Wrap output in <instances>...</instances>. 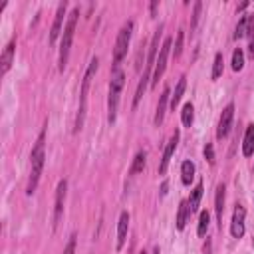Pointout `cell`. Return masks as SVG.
<instances>
[{
    "mask_svg": "<svg viewBox=\"0 0 254 254\" xmlns=\"http://www.w3.org/2000/svg\"><path fill=\"white\" fill-rule=\"evenodd\" d=\"M44 139H46V133L42 131L32 153H30V163H32V169H30V179H28V187H26V192L32 194L38 187V181H40V175H42V169H44Z\"/></svg>",
    "mask_w": 254,
    "mask_h": 254,
    "instance_id": "cell-1",
    "label": "cell"
},
{
    "mask_svg": "<svg viewBox=\"0 0 254 254\" xmlns=\"http://www.w3.org/2000/svg\"><path fill=\"white\" fill-rule=\"evenodd\" d=\"M97 64H99V60H97V58H93V60L89 62V67H87V71H85L83 79H81V91H79V109H77V117H75V125H73V133H79V131H81V127H83V121H85V109H87V93H89V83H91V79H93V75H95V71H97Z\"/></svg>",
    "mask_w": 254,
    "mask_h": 254,
    "instance_id": "cell-2",
    "label": "cell"
},
{
    "mask_svg": "<svg viewBox=\"0 0 254 254\" xmlns=\"http://www.w3.org/2000/svg\"><path fill=\"white\" fill-rule=\"evenodd\" d=\"M77 16H79V8H73L71 14L67 16L65 28H64V36H62V44H60V71L65 69L67 58H69V50H71V40H73V32H75V24H77Z\"/></svg>",
    "mask_w": 254,
    "mask_h": 254,
    "instance_id": "cell-3",
    "label": "cell"
},
{
    "mask_svg": "<svg viewBox=\"0 0 254 254\" xmlns=\"http://www.w3.org/2000/svg\"><path fill=\"white\" fill-rule=\"evenodd\" d=\"M123 83H125V75H123V71L119 67H115L113 73H111L109 97H107V119H109V123H113L115 117H117V105H119V95H121Z\"/></svg>",
    "mask_w": 254,
    "mask_h": 254,
    "instance_id": "cell-4",
    "label": "cell"
},
{
    "mask_svg": "<svg viewBox=\"0 0 254 254\" xmlns=\"http://www.w3.org/2000/svg\"><path fill=\"white\" fill-rule=\"evenodd\" d=\"M131 34H133V22H125L117 34V40H115V48H113V65L117 67L119 62L125 58L127 54V48H129V42H131Z\"/></svg>",
    "mask_w": 254,
    "mask_h": 254,
    "instance_id": "cell-5",
    "label": "cell"
},
{
    "mask_svg": "<svg viewBox=\"0 0 254 254\" xmlns=\"http://www.w3.org/2000/svg\"><path fill=\"white\" fill-rule=\"evenodd\" d=\"M171 38H165L163 40V44H161V48H159V58H157V62H155V69H153V87H157V83H159V79L163 77V73H165V67H167V58H169V52H171Z\"/></svg>",
    "mask_w": 254,
    "mask_h": 254,
    "instance_id": "cell-6",
    "label": "cell"
},
{
    "mask_svg": "<svg viewBox=\"0 0 254 254\" xmlns=\"http://www.w3.org/2000/svg\"><path fill=\"white\" fill-rule=\"evenodd\" d=\"M65 190H67V181L62 179L58 183V189H56V200H54V216H52V228L56 230L58 224H60V218L64 214V202H65Z\"/></svg>",
    "mask_w": 254,
    "mask_h": 254,
    "instance_id": "cell-7",
    "label": "cell"
},
{
    "mask_svg": "<svg viewBox=\"0 0 254 254\" xmlns=\"http://www.w3.org/2000/svg\"><path fill=\"white\" fill-rule=\"evenodd\" d=\"M232 117H234V103H228V105L222 109L220 119H218V129H216V137H218V139L228 137L230 127H232Z\"/></svg>",
    "mask_w": 254,
    "mask_h": 254,
    "instance_id": "cell-8",
    "label": "cell"
},
{
    "mask_svg": "<svg viewBox=\"0 0 254 254\" xmlns=\"http://www.w3.org/2000/svg\"><path fill=\"white\" fill-rule=\"evenodd\" d=\"M244 216H246L244 206L236 204V208L232 212V222H230V234L234 238H242V234H244Z\"/></svg>",
    "mask_w": 254,
    "mask_h": 254,
    "instance_id": "cell-9",
    "label": "cell"
},
{
    "mask_svg": "<svg viewBox=\"0 0 254 254\" xmlns=\"http://www.w3.org/2000/svg\"><path fill=\"white\" fill-rule=\"evenodd\" d=\"M177 143H179V131L173 133V137L169 139V143H167V147H165V151H163V157H161V163H159V173H161V175L167 173V167H169L171 157H173V153H175V149H177Z\"/></svg>",
    "mask_w": 254,
    "mask_h": 254,
    "instance_id": "cell-10",
    "label": "cell"
},
{
    "mask_svg": "<svg viewBox=\"0 0 254 254\" xmlns=\"http://www.w3.org/2000/svg\"><path fill=\"white\" fill-rule=\"evenodd\" d=\"M65 8H67V2H62L58 6V12H56V18H54V24H52V32H50V44H54L62 32V24H64V16H65Z\"/></svg>",
    "mask_w": 254,
    "mask_h": 254,
    "instance_id": "cell-11",
    "label": "cell"
},
{
    "mask_svg": "<svg viewBox=\"0 0 254 254\" xmlns=\"http://www.w3.org/2000/svg\"><path fill=\"white\" fill-rule=\"evenodd\" d=\"M127 230H129V212H121L119 214V220H117V244L115 248L121 250L123 244H125V238H127Z\"/></svg>",
    "mask_w": 254,
    "mask_h": 254,
    "instance_id": "cell-12",
    "label": "cell"
},
{
    "mask_svg": "<svg viewBox=\"0 0 254 254\" xmlns=\"http://www.w3.org/2000/svg\"><path fill=\"white\" fill-rule=\"evenodd\" d=\"M14 54H16V40H10V42H8V46H6V48H4V52H2V69H0V73H2V75H6V73H8V69L12 67Z\"/></svg>",
    "mask_w": 254,
    "mask_h": 254,
    "instance_id": "cell-13",
    "label": "cell"
},
{
    "mask_svg": "<svg viewBox=\"0 0 254 254\" xmlns=\"http://www.w3.org/2000/svg\"><path fill=\"white\" fill-rule=\"evenodd\" d=\"M202 190H204L202 183H196V187L190 190V196L187 200V204H189V216L198 210V204H200V198H202Z\"/></svg>",
    "mask_w": 254,
    "mask_h": 254,
    "instance_id": "cell-14",
    "label": "cell"
},
{
    "mask_svg": "<svg viewBox=\"0 0 254 254\" xmlns=\"http://www.w3.org/2000/svg\"><path fill=\"white\" fill-rule=\"evenodd\" d=\"M169 87H165L163 89V93H161V97H159V103H157V111H155V125L159 127L161 123H163V119H165V109H167V101H169Z\"/></svg>",
    "mask_w": 254,
    "mask_h": 254,
    "instance_id": "cell-15",
    "label": "cell"
},
{
    "mask_svg": "<svg viewBox=\"0 0 254 254\" xmlns=\"http://www.w3.org/2000/svg\"><path fill=\"white\" fill-rule=\"evenodd\" d=\"M242 155H244V157H252V155H254V125H252V123L246 127V133H244Z\"/></svg>",
    "mask_w": 254,
    "mask_h": 254,
    "instance_id": "cell-16",
    "label": "cell"
},
{
    "mask_svg": "<svg viewBox=\"0 0 254 254\" xmlns=\"http://www.w3.org/2000/svg\"><path fill=\"white\" fill-rule=\"evenodd\" d=\"M192 179H194V165H192V161H183L181 163V181L185 185H190Z\"/></svg>",
    "mask_w": 254,
    "mask_h": 254,
    "instance_id": "cell-17",
    "label": "cell"
},
{
    "mask_svg": "<svg viewBox=\"0 0 254 254\" xmlns=\"http://www.w3.org/2000/svg\"><path fill=\"white\" fill-rule=\"evenodd\" d=\"M216 216H218V222L222 224V212H224V185H218L216 187Z\"/></svg>",
    "mask_w": 254,
    "mask_h": 254,
    "instance_id": "cell-18",
    "label": "cell"
},
{
    "mask_svg": "<svg viewBox=\"0 0 254 254\" xmlns=\"http://www.w3.org/2000/svg\"><path fill=\"white\" fill-rule=\"evenodd\" d=\"M187 216H189V204H187V200H181V202H179V212H177V228H179V230L185 228Z\"/></svg>",
    "mask_w": 254,
    "mask_h": 254,
    "instance_id": "cell-19",
    "label": "cell"
},
{
    "mask_svg": "<svg viewBox=\"0 0 254 254\" xmlns=\"http://www.w3.org/2000/svg\"><path fill=\"white\" fill-rule=\"evenodd\" d=\"M185 85H187V81H185V77H181L179 83H177V87H175V93L171 95V109H175L179 105V101H181V97L185 93Z\"/></svg>",
    "mask_w": 254,
    "mask_h": 254,
    "instance_id": "cell-20",
    "label": "cell"
},
{
    "mask_svg": "<svg viewBox=\"0 0 254 254\" xmlns=\"http://www.w3.org/2000/svg\"><path fill=\"white\" fill-rule=\"evenodd\" d=\"M181 119H183V125L185 127H190L192 125V119H194V107H192V103H185L183 105Z\"/></svg>",
    "mask_w": 254,
    "mask_h": 254,
    "instance_id": "cell-21",
    "label": "cell"
},
{
    "mask_svg": "<svg viewBox=\"0 0 254 254\" xmlns=\"http://www.w3.org/2000/svg\"><path fill=\"white\" fill-rule=\"evenodd\" d=\"M145 163H147V155H145V151H139V153L135 155V159H133V165H131V173H133V175L141 173V171L145 169Z\"/></svg>",
    "mask_w": 254,
    "mask_h": 254,
    "instance_id": "cell-22",
    "label": "cell"
},
{
    "mask_svg": "<svg viewBox=\"0 0 254 254\" xmlns=\"http://www.w3.org/2000/svg\"><path fill=\"white\" fill-rule=\"evenodd\" d=\"M246 38H248V52H250V56L254 58V16H248Z\"/></svg>",
    "mask_w": 254,
    "mask_h": 254,
    "instance_id": "cell-23",
    "label": "cell"
},
{
    "mask_svg": "<svg viewBox=\"0 0 254 254\" xmlns=\"http://www.w3.org/2000/svg\"><path fill=\"white\" fill-rule=\"evenodd\" d=\"M242 67H244V52L240 48H236L232 52V69L234 71H240Z\"/></svg>",
    "mask_w": 254,
    "mask_h": 254,
    "instance_id": "cell-24",
    "label": "cell"
},
{
    "mask_svg": "<svg viewBox=\"0 0 254 254\" xmlns=\"http://www.w3.org/2000/svg\"><path fill=\"white\" fill-rule=\"evenodd\" d=\"M222 69H224V60H222V54L218 52L214 56V64H212V79H218L222 75Z\"/></svg>",
    "mask_w": 254,
    "mask_h": 254,
    "instance_id": "cell-25",
    "label": "cell"
},
{
    "mask_svg": "<svg viewBox=\"0 0 254 254\" xmlns=\"http://www.w3.org/2000/svg\"><path fill=\"white\" fill-rule=\"evenodd\" d=\"M208 222H210V214H208L206 210H202L200 216H198V236H204V234H206Z\"/></svg>",
    "mask_w": 254,
    "mask_h": 254,
    "instance_id": "cell-26",
    "label": "cell"
},
{
    "mask_svg": "<svg viewBox=\"0 0 254 254\" xmlns=\"http://www.w3.org/2000/svg\"><path fill=\"white\" fill-rule=\"evenodd\" d=\"M246 24H248V16H242V18H240V22L236 24V30H234V40H238V38L246 36Z\"/></svg>",
    "mask_w": 254,
    "mask_h": 254,
    "instance_id": "cell-27",
    "label": "cell"
},
{
    "mask_svg": "<svg viewBox=\"0 0 254 254\" xmlns=\"http://www.w3.org/2000/svg\"><path fill=\"white\" fill-rule=\"evenodd\" d=\"M200 10H202V2H194V14H192V24H190V28H192V30H194V28H196V24H198Z\"/></svg>",
    "mask_w": 254,
    "mask_h": 254,
    "instance_id": "cell-28",
    "label": "cell"
},
{
    "mask_svg": "<svg viewBox=\"0 0 254 254\" xmlns=\"http://www.w3.org/2000/svg\"><path fill=\"white\" fill-rule=\"evenodd\" d=\"M204 157L210 165H214V149H212V143H206L204 145Z\"/></svg>",
    "mask_w": 254,
    "mask_h": 254,
    "instance_id": "cell-29",
    "label": "cell"
},
{
    "mask_svg": "<svg viewBox=\"0 0 254 254\" xmlns=\"http://www.w3.org/2000/svg\"><path fill=\"white\" fill-rule=\"evenodd\" d=\"M75 234H71L69 236V240H67V244H65V248H64V254H73L75 252Z\"/></svg>",
    "mask_w": 254,
    "mask_h": 254,
    "instance_id": "cell-30",
    "label": "cell"
},
{
    "mask_svg": "<svg viewBox=\"0 0 254 254\" xmlns=\"http://www.w3.org/2000/svg\"><path fill=\"white\" fill-rule=\"evenodd\" d=\"M181 46H183V32L179 30V34H177V44H175V58L181 56V50H183Z\"/></svg>",
    "mask_w": 254,
    "mask_h": 254,
    "instance_id": "cell-31",
    "label": "cell"
},
{
    "mask_svg": "<svg viewBox=\"0 0 254 254\" xmlns=\"http://www.w3.org/2000/svg\"><path fill=\"white\" fill-rule=\"evenodd\" d=\"M157 6H159L157 2H153V4H151V14H153V16H155V10H157Z\"/></svg>",
    "mask_w": 254,
    "mask_h": 254,
    "instance_id": "cell-32",
    "label": "cell"
},
{
    "mask_svg": "<svg viewBox=\"0 0 254 254\" xmlns=\"http://www.w3.org/2000/svg\"><path fill=\"white\" fill-rule=\"evenodd\" d=\"M139 254H147V252H145V250H143V252H139Z\"/></svg>",
    "mask_w": 254,
    "mask_h": 254,
    "instance_id": "cell-33",
    "label": "cell"
}]
</instances>
